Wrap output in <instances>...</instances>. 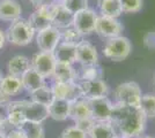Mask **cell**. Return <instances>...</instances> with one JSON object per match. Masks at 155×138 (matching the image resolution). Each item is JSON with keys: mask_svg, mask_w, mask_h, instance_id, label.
<instances>
[{"mask_svg": "<svg viewBox=\"0 0 155 138\" xmlns=\"http://www.w3.org/2000/svg\"><path fill=\"white\" fill-rule=\"evenodd\" d=\"M146 116L140 108L114 104L110 122L115 127L118 138H138L146 128Z\"/></svg>", "mask_w": 155, "mask_h": 138, "instance_id": "1", "label": "cell"}, {"mask_svg": "<svg viewBox=\"0 0 155 138\" xmlns=\"http://www.w3.org/2000/svg\"><path fill=\"white\" fill-rule=\"evenodd\" d=\"M35 30L28 20L18 19L11 23L6 31V39L15 46L29 45L35 37Z\"/></svg>", "mask_w": 155, "mask_h": 138, "instance_id": "2", "label": "cell"}, {"mask_svg": "<svg viewBox=\"0 0 155 138\" xmlns=\"http://www.w3.org/2000/svg\"><path fill=\"white\" fill-rule=\"evenodd\" d=\"M114 96H115V104L139 108L142 92L138 83L129 81L117 85Z\"/></svg>", "mask_w": 155, "mask_h": 138, "instance_id": "3", "label": "cell"}, {"mask_svg": "<svg viewBox=\"0 0 155 138\" xmlns=\"http://www.w3.org/2000/svg\"><path fill=\"white\" fill-rule=\"evenodd\" d=\"M132 51V45L129 38L124 36H118L108 39L103 47V54L107 59L111 61H123L130 55Z\"/></svg>", "mask_w": 155, "mask_h": 138, "instance_id": "4", "label": "cell"}, {"mask_svg": "<svg viewBox=\"0 0 155 138\" xmlns=\"http://www.w3.org/2000/svg\"><path fill=\"white\" fill-rule=\"evenodd\" d=\"M97 19H98V14L91 8H87L82 12L74 14L73 26L82 37H84L95 32Z\"/></svg>", "mask_w": 155, "mask_h": 138, "instance_id": "5", "label": "cell"}, {"mask_svg": "<svg viewBox=\"0 0 155 138\" xmlns=\"http://www.w3.org/2000/svg\"><path fill=\"white\" fill-rule=\"evenodd\" d=\"M91 107V118L95 122H108L111 118L112 109H114V103L105 97H100V98L87 99Z\"/></svg>", "mask_w": 155, "mask_h": 138, "instance_id": "6", "label": "cell"}, {"mask_svg": "<svg viewBox=\"0 0 155 138\" xmlns=\"http://www.w3.org/2000/svg\"><path fill=\"white\" fill-rule=\"evenodd\" d=\"M56 65H57V61L54 59L53 53L49 52L39 51L36 54H34L30 60V67L32 69H35L39 75H42L44 78L52 77Z\"/></svg>", "mask_w": 155, "mask_h": 138, "instance_id": "7", "label": "cell"}, {"mask_svg": "<svg viewBox=\"0 0 155 138\" xmlns=\"http://www.w3.org/2000/svg\"><path fill=\"white\" fill-rule=\"evenodd\" d=\"M37 47L41 52L53 53L56 47L61 41L60 39V29L54 26H50L46 29H43L37 32L36 36Z\"/></svg>", "mask_w": 155, "mask_h": 138, "instance_id": "8", "label": "cell"}, {"mask_svg": "<svg viewBox=\"0 0 155 138\" xmlns=\"http://www.w3.org/2000/svg\"><path fill=\"white\" fill-rule=\"evenodd\" d=\"M95 32L105 39H111L118 36H122L123 32V26L118 19L115 17H108L103 15H98L96 22Z\"/></svg>", "mask_w": 155, "mask_h": 138, "instance_id": "9", "label": "cell"}, {"mask_svg": "<svg viewBox=\"0 0 155 138\" xmlns=\"http://www.w3.org/2000/svg\"><path fill=\"white\" fill-rule=\"evenodd\" d=\"M80 91L84 99H94L105 97L109 93V86L102 78L91 81H78Z\"/></svg>", "mask_w": 155, "mask_h": 138, "instance_id": "10", "label": "cell"}, {"mask_svg": "<svg viewBox=\"0 0 155 138\" xmlns=\"http://www.w3.org/2000/svg\"><path fill=\"white\" fill-rule=\"evenodd\" d=\"M51 90L54 98L65 99L70 103H73L78 99L82 98L78 82H71V83L54 82L53 85L51 86Z\"/></svg>", "mask_w": 155, "mask_h": 138, "instance_id": "11", "label": "cell"}, {"mask_svg": "<svg viewBox=\"0 0 155 138\" xmlns=\"http://www.w3.org/2000/svg\"><path fill=\"white\" fill-rule=\"evenodd\" d=\"M54 5V4H53ZM53 5L36 8V11L30 15L28 22L30 23L35 32H38L43 29L52 26V15H53Z\"/></svg>", "mask_w": 155, "mask_h": 138, "instance_id": "12", "label": "cell"}, {"mask_svg": "<svg viewBox=\"0 0 155 138\" xmlns=\"http://www.w3.org/2000/svg\"><path fill=\"white\" fill-rule=\"evenodd\" d=\"M77 62L81 66H94L98 63V53L91 43L82 39L77 45Z\"/></svg>", "mask_w": 155, "mask_h": 138, "instance_id": "13", "label": "cell"}, {"mask_svg": "<svg viewBox=\"0 0 155 138\" xmlns=\"http://www.w3.org/2000/svg\"><path fill=\"white\" fill-rule=\"evenodd\" d=\"M54 59L59 63L74 65L77 62V45L60 41L53 51Z\"/></svg>", "mask_w": 155, "mask_h": 138, "instance_id": "14", "label": "cell"}, {"mask_svg": "<svg viewBox=\"0 0 155 138\" xmlns=\"http://www.w3.org/2000/svg\"><path fill=\"white\" fill-rule=\"evenodd\" d=\"M73 19H74V15L71 12H68L61 5L60 0L53 5L52 26L63 30V29H66V28H70V26H73Z\"/></svg>", "mask_w": 155, "mask_h": 138, "instance_id": "15", "label": "cell"}, {"mask_svg": "<svg viewBox=\"0 0 155 138\" xmlns=\"http://www.w3.org/2000/svg\"><path fill=\"white\" fill-rule=\"evenodd\" d=\"M70 108L71 103L65 99L54 98L52 103L48 106L49 109V118H51L54 121L63 122L70 118Z\"/></svg>", "mask_w": 155, "mask_h": 138, "instance_id": "16", "label": "cell"}, {"mask_svg": "<svg viewBox=\"0 0 155 138\" xmlns=\"http://www.w3.org/2000/svg\"><path fill=\"white\" fill-rule=\"evenodd\" d=\"M22 8L16 0H0V20L13 22L21 19Z\"/></svg>", "mask_w": 155, "mask_h": 138, "instance_id": "17", "label": "cell"}, {"mask_svg": "<svg viewBox=\"0 0 155 138\" xmlns=\"http://www.w3.org/2000/svg\"><path fill=\"white\" fill-rule=\"evenodd\" d=\"M23 85L21 78L18 76H14L8 74L5 77L0 79V92L7 97H14L18 96L23 91Z\"/></svg>", "mask_w": 155, "mask_h": 138, "instance_id": "18", "label": "cell"}, {"mask_svg": "<svg viewBox=\"0 0 155 138\" xmlns=\"http://www.w3.org/2000/svg\"><path fill=\"white\" fill-rule=\"evenodd\" d=\"M20 78L22 82L23 89L29 93H31V92H34L35 90H37L41 86L45 84V78L42 75H39L35 69H32L31 67Z\"/></svg>", "mask_w": 155, "mask_h": 138, "instance_id": "19", "label": "cell"}, {"mask_svg": "<svg viewBox=\"0 0 155 138\" xmlns=\"http://www.w3.org/2000/svg\"><path fill=\"white\" fill-rule=\"evenodd\" d=\"M52 77L54 78V82H64V83L78 82V72L73 68V65L57 62Z\"/></svg>", "mask_w": 155, "mask_h": 138, "instance_id": "20", "label": "cell"}, {"mask_svg": "<svg viewBox=\"0 0 155 138\" xmlns=\"http://www.w3.org/2000/svg\"><path fill=\"white\" fill-rule=\"evenodd\" d=\"M29 68H30V60L26 55H22V54L14 55L7 62L8 74L18 76V77H21Z\"/></svg>", "mask_w": 155, "mask_h": 138, "instance_id": "21", "label": "cell"}, {"mask_svg": "<svg viewBox=\"0 0 155 138\" xmlns=\"http://www.w3.org/2000/svg\"><path fill=\"white\" fill-rule=\"evenodd\" d=\"M70 118L77 122L80 120L91 118V107L88 100L84 98H80L71 103V108H70Z\"/></svg>", "mask_w": 155, "mask_h": 138, "instance_id": "22", "label": "cell"}, {"mask_svg": "<svg viewBox=\"0 0 155 138\" xmlns=\"http://www.w3.org/2000/svg\"><path fill=\"white\" fill-rule=\"evenodd\" d=\"M88 138H118L115 127L108 122H95L91 130L87 133Z\"/></svg>", "mask_w": 155, "mask_h": 138, "instance_id": "23", "label": "cell"}, {"mask_svg": "<svg viewBox=\"0 0 155 138\" xmlns=\"http://www.w3.org/2000/svg\"><path fill=\"white\" fill-rule=\"evenodd\" d=\"M98 9L101 15L108 16V17L118 19L123 14L120 0H100Z\"/></svg>", "mask_w": 155, "mask_h": 138, "instance_id": "24", "label": "cell"}, {"mask_svg": "<svg viewBox=\"0 0 155 138\" xmlns=\"http://www.w3.org/2000/svg\"><path fill=\"white\" fill-rule=\"evenodd\" d=\"M29 94H30V100L31 101L44 106H49L52 103V100L54 99L51 87H49L46 84L41 86L39 89L35 90V91L29 93Z\"/></svg>", "mask_w": 155, "mask_h": 138, "instance_id": "25", "label": "cell"}, {"mask_svg": "<svg viewBox=\"0 0 155 138\" xmlns=\"http://www.w3.org/2000/svg\"><path fill=\"white\" fill-rule=\"evenodd\" d=\"M20 129L26 138H45V130L42 123L26 121Z\"/></svg>", "mask_w": 155, "mask_h": 138, "instance_id": "26", "label": "cell"}, {"mask_svg": "<svg viewBox=\"0 0 155 138\" xmlns=\"http://www.w3.org/2000/svg\"><path fill=\"white\" fill-rule=\"evenodd\" d=\"M139 108L146 118H155V94H142Z\"/></svg>", "mask_w": 155, "mask_h": 138, "instance_id": "27", "label": "cell"}, {"mask_svg": "<svg viewBox=\"0 0 155 138\" xmlns=\"http://www.w3.org/2000/svg\"><path fill=\"white\" fill-rule=\"evenodd\" d=\"M102 78V72L101 68L94 65V66H81L80 72H78V81H91V79Z\"/></svg>", "mask_w": 155, "mask_h": 138, "instance_id": "28", "label": "cell"}, {"mask_svg": "<svg viewBox=\"0 0 155 138\" xmlns=\"http://www.w3.org/2000/svg\"><path fill=\"white\" fill-rule=\"evenodd\" d=\"M60 39H61V41H65V43H70V44L78 45L81 40L84 39V37L78 32V30L74 26H72L70 28H66V29L60 30Z\"/></svg>", "mask_w": 155, "mask_h": 138, "instance_id": "29", "label": "cell"}, {"mask_svg": "<svg viewBox=\"0 0 155 138\" xmlns=\"http://www.w3.org/2000/svg\"><path fill=\"white\" fill-rule=\"evenodd\" d=\"M60 2L73 15L89 8L88 0H60Z\"/></svg>", "mask_w": 155, "mask_h": 138, "instance_id": "30", "label": "cell"}, {"mask_svg": "<svg viewBox=\"0 0 155 138\" xmlns=\"http://www.w3.org/2000/svg\"><path fill=\"white\" fill-rule=\"evenodd\" d=\"M6 118L11 124L16 127V128H20L21 125L26 122V118H25L23 113L21 112V111H18V109L6 112Z\"/></svg>", "mask_w": 155, "mask_h": 138, "instance_id": "31", "label": "cell"}, {"mask_svg": "<svg viewBox=\"0 0 155 138\" xmlns=\"http://www.w3.org/2000/svg\"><path fill=\"white\" fill-rule=\"evenodd\" d=\"M120 5L123 13H137L141 11L142 0H120Z\"/></svg>", "mask_w": 155, "mask_h": 138, "instance_id": "32", "label": "cell"}, {"mask_svg": "<svg viewBox=\"0 0 155 138\" xmlns=\"http://www.w3.org/2000/svg\"><path fill=\"white\" fill-rule=\"evenodd\" d=\"M59 138H88V136L82 130H80L78 127L72 125V127H67L66 129H64Z\"/></svg>", "mask_w": 155, "mask_h": 138, "instance_id": "33", "label": "cell"}, {"mask_svg": "<svg viewBox=\"0 0 155 138\" xmlns=\"http://www.w3.org/2000/svg\"><path fill=\"white\" fill-rule=\"evenodd\" d=\"M94 124H95V121L91 118L80 120V121H77V122H75V127H78L80 130H82L84 133H88V132L91 131Z\"/></svg>", "mask_w": 155, "mask_h": 138, "instance_id": "34", "label": "cell"}, {"mask_svg": "<svg viewBox=\"0 0 155 138\" xmlns=\"http://www.w3.org/2000/svg\"><path fill=\"white\" fill-rule=\"evenodd\" d=\"M29 1H30L36 8H39V7H45V6L53 5V4L58 2L59 0H29Z\"/></svg>", "mask_w": 155, "mask_h": 138, "instance_id": "35", "label": "cell"}, {"mask_svg": "<svg viewBox=\"0 0 155 138\" xmlns=\"http://www.w3.org/2000/svg\"><path fill=\"white\" fill-rule=\"evenodd\" d=\"M5 137L6 138H26L20 128H13L11 131H8L6 135H5Z\"/></svg>", "mask_w": 155, "mask_h": 138, "instance_id": "36", "label": "cell"}, {"mask_svg": "<svg viewBox=\"0 0 155 138\" xmlns=\"http://www.w3.org/2000/svg\"><path fill=\"white\" fill-rule=\"evenodd\" d=\"M6 32L0 28V50H2L4 48V46L6 44Z\"/></svg>", "mask_w": 155, "mask_h": 138, "instance_id": "37", "label": "cell"}, {"mask_svg": "<svg viewBox=\"0 0 155 138\" xmlns=\"http://www.w3.org/2000/svg\"><path fill=\"white\" fill-rule=\"evenodd\" d=\"M9 101H11V100H9V97H7V96L2 94V93L0 92V107H6V105Z\"/></svg>", "mask_w": 155, "mask_h": 138, "instance_id": "38", "label": "cell"}, {"mask_svg": "<svg viewBox=\"0 0 155 138\" xmlns=\"http://www.w3.org/2000/svg\"><path fill=\"white\" fill-rule=\"evenodd\" d=\"M2 108H5V107H0V124L2 123V121L6 118V115H4V109Z\"/></svg>", "mask_w": 155, "mask_h": 138, "instance_id": "39", "label": "cell"}, {"mask_svg": "<svg viewBox=\"0 0 155 138\" xmlns=\"http://www.w3.org/2000/svg\"><path fill=\"white\" fill-rule=\"evenodd\" d=\"M138 138H153V137H150V136H140V137Z\"/></svg>", "mask_w": 155, "mask_h": 138, "instance_id": "40", "label": "cell"}, {"mask_svg": "<svg viewBox=\"0 0 155 138\" xmlns=\"http://www.w3.org/2000/svg\"><path fill=\"white\" fill-rule=\"evenodd\" d=\"M0 138H6V137H5L4 135H1V133H0Z\"/></svg>", "mask_w": 155, "mask_h": 138, "instance_id": "41", "label": "cell"}, {"mask_svg": "<svg viewBox=\"0 0 155 138\" xmlns=\"http://www.w3.org/2000/svg\"><path fill=\"white\" fill-rule=\"evenodd\" d=\"M2 78V76H1V72H0V79Z\"/></svg>", "mask_w": 155, "mask_h": 138, "instance_id": "42", "label": "cell"}, {"mask_svg": "<svg viewBox=\"0 0 155 138\" xmlns=\"http://www.w3.org/2000/svg\"><path fill=\"white\" fill-rule=\"evenodd\" d=\"M154 83H155V76H154Z\"/></svg>", "mask_w": 155, "mask_h": 138, "instance_id": "43", "label": "cell"}]
</instances>
